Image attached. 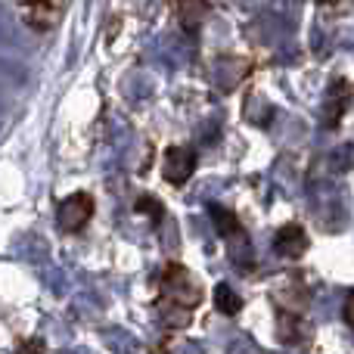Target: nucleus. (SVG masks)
Segmentation results:
<instances>
[{
  "mask_svg": "<svg viewBox=\"0 0 354 354\" xmlns=\"http://www.w3.org/2000/svg\"><path fill=\"white\" fill-rule=\"evenodd\" d=\"M93 214V196L91 193H72L59 202V212H56V224L66 233H78L84 230V224Z\"/></svg>",
  "mask_w": 354,
  "mask_h": 354,
  "instance_id": "1",
  "label": "nucleus"
},
{
  "mask_svg": "<svg viewBox=\"0 0 354 354\" xmlns=\"http://www.w3.org/2000/svg\"><path fill=\"white\" fill-rule=\"evenodd\" d=\"M162 286H165V295H168V299L177 301L183 311H187V308H193V305H199V299H202L199 286L189 280V274L180 268V264H168V268H165V277H162Z\"/></svg>",
  "mask_w": 354,
  "mask_h": 354,
  "instance_id": "2",
  "label": "nucleus"
},
{
  "mask_svg": "<svg viewBox=\"0 0 354 354\" xmlns=\"http://www.w3.org/2000/svg\"><path fill=\"white\" fill-rule=\"evenodd\" d=\"M66 0H22V19L28 28L50 31L62 19Z\"/></svg>",
  "mask_w": 354,
  "mask_h": 354,
  "instance_id": "3",
  "label": "nucleus"
},
{
  "mask_svg": "<svg viewBox=\"0 0 354 354\" xmlns=\"http://www.w3.org/2000/svg\"><path fill=\"white\" fill-rule=\"evenodd\" d=\"M348 100H351V84L345 78H336L330 84V91H326L324 112H320L326 128H336V124H339V118L345 115V106H348Z\"/></svg>",
  "mask_w": 354,
  "mask_h": 354,
  "instance_id": "4",
  "label": "nucleus"
},
{
  "mask_svg": "<svg viewBox=\"0 0 354 354\" xmlns=\"http://www.w3.org/2000/svg\"><path fill=\"white\" fill-rule=\"evenodd\" d=\"M165 180L174 183V187H180V183L189 180V174L196 171V156L193 149H183V147H171L165 153Z\"/></svg>",
  "mask_w": 354,
  "mask_h": 354,
  "instance_id": "5",
  "label": "nucleus"
},
{
  "mask_svg": "<svg viewBox=\"0 0 354 354\" xmlns=\"http://www.w3.org/2000/svg\"><path fill=\"white\" fill-rule=\"evenodd\" d=\"M274 249L280 252L283 258H301L308 252V236L299 224H286L277 230V239H274Z\"/></svg>",
  "mask_w": 354,
  "mask_h": 354,
  "instance_id": "6",
  "label": "nucleus"
},
{
  "mask_svg": "<svg viewBox=\"0 0 354 354\" xmlns=\"http://www.w3.org/2000/svg\"><path fill=\"white\" fill-rule=\"evenodd\" d=\"M277 336H280L286 345H301L308 336H311V330L301 324V317L295 311H283L280 320H277Z\"/></svg>",
  "mask_w": 354,
  "mask_h": 354,
  "instance_id": "7",
  "label": "nucleus"
},
{
  "mask_svg": "<svg viewBox=\"0 0 354 354\" xmlns=\"http://www.w3.org/2000/svg\"><path fill=\"white\" fill-rule=\"evenodd\" d=\"M208 16V0H177V19L183 28H199L202 19Z\"/></svg>",
  "mask_w": 354,
  "mask_h": 354,
  "instance_id": "8",
  "label": "nucleus"
},
{
  "mask_svg": "<svg viewBox=\"0 0 354 354\" xmlns=\"http://www.w3.org/2000/svg\"><path fill=\"white\" fill-rule=\"evenodd\" d=\"M214 305H218V311L227 314V317H236V314L243 311V299H239L227 283H218V286H214Z\"/></svg>",
  "mask_w": 354,
  "mask_h": 354,
  "instance_id": "9",
  "label": "nucleus"
},
{
  "mask_svg": "<svg viewBox=\"0 0 354 354\" xmlns=\"http://www.w3.org/2000/svg\"><path fill=\"white\" fill-rule=\"evenodd\" d=\"M208 212H212V221H214V227H218V233L233 236V233L239 230V221H236V214L233 212H227V208H221V205H212Z\"/></svg>",
  "mask_w": 354,
  "mask_h": 354,
  "instance_id": "10",
  "label": "nucleus"
},
{
  "mask_svg": "<svg viewBox=\"0 0 354 354\" xmlns=\"http://www.w3.org/2000/svg\"><path fill=\"white\" fill-rule=\"evenodd\" d=\"M137 212H149V218H156V221L162 218V205H159L156 199H149V196H147V199L137 202Z\"/></svg>",
  "mask_w": 354,
  "mask_h": 354,
  "instance_id": "11",
  "label": "nucleus"
},
{
  "mask_svg": "<svg viewBox=\"0 0 354 354\" xmlns=\"http://www.w3.org/2000/svg\"><path fill=\"white\" fill-rule=\"evenodd\" d=\"M345 324L354 330V292L348 295V301H345Z\"/></svg>",
  "mask_w": 354,
  "mask_h": 354,
  "instance_id": "12",
  "label": "nucleus"
},
{
  "mask_svg": "<svg viewBox=\"0 0 354 354\" xmlns=\"http://www.w3.org/2000/svg\"><path fill=\"white\" fill-rule=\"evenodd\" d=\"M16 354H44V351H41V345H35V342H25V345H22V348H19Z\"/></svg>",
  "mask_w": 354,
  "mask_h": 354,
  "instance_id": "13",
  "label": "nucleus"
}]
</instances>
